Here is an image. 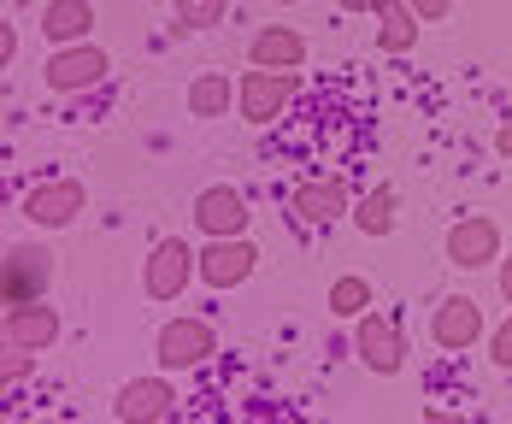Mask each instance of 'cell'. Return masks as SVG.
<instances>
[{"label":"cell","instance_id":"6da1fadb","mask_svg":"<svg viewBox=\"0 0 512 424\" xmlns=\"http://www.w3.org/2000/svg\"><path fill=\"white\" fill-rule=\"evenodd\" d=\"M189 283H201V248H189L183 236L154 242V254L142 265V295L148 301H183Z\"/></svg>","mask_w":512,"mask_h":424},{"label":"cell","instance_id":"7a4b0ae2","mask_svg":"<svg viewBox=\"0 0 512 424\" xmlns=\"http://www.w3.org/2000/svg\"><path fill=\"white\" fill-rule=\"evenodd\" d=\"M154 354H159V371H195L218 354V330L206 318H171V324H159Z\"/></svg>","mask_w":512,"mask_h":424},{"label":"cell","instance_id":"3957f363","mask_svg":"<svg viewBox=\"0 0 512 424\" xmlns=\"http://www.w3.org/2000/svg\"><path fill=\"white\" fill-rule=\"evenodd\" d=\"M295 95H301V71H265V65H254V71L236 83V112H242L248 124H271Z\"/></svg>","mask_w":512,"mask_h":424},{"label":"cell","instance_id":"277c9868","mask_svg":"<svg viewBox=\"0 0 512 424\" xmlns=\"http://www.w3.org/2000/svg\"><path fill=\"white\" fill-rule=\"evenodd\" d=\"M354 354L365 371L395 377V371L407 366V336H401V324L389 313H365V318H354Z\"/></svg>","mask_w":512,"mask_h":424},{"label":"cell","instance_id":"5b68a950","mask_svg":"<svg viewBox=\"0 0 512 424\" xmlns=\"http://www.w3.org/2000/svg\"><path fill=\"white\" fill-rule=\"evenodd\" d=\"M106 71H112V59H106L95 42H71V48H53V59L42 65V77H48L53 95H83V89L106 83Z\"/></svg>","mask_w":512,"mask_h":424},{"label":"cell","instance_id":"8992f818","mask_svg":"<svg viewBox=\"0 0 512 424\" xmlns=\"http://www.w3.org/2000/svg\"><path fill=\"white\" fill-rule=\"evenodd\" d=\"M254 265H259V254H254V242L248 236H212L201 248V283L206 289H236V283H248L254 277Z\"/></svg>","mask_w":512,"mask_h":424},{"label":"cell","instance_id":"52a82bcc","mask_svg":"<svg viewBox=\"0 0 512 424\" xmlns=\"http://www.w3.org/2000/svg\"><path fill=\"white\" fill-rule=\"evenodd\" d=\"M53 277V254L42 242H12L6 248V307H24V301H42Z\"/></svg>","mask_w":512,"mask_h":424},{"label":"cell","instance_id":"ba28073f","mask_svg":"<svg viewBox=\"0 0 512 424\" xmlns=\"http://www.w3.org/2000/svg\"><path fill=\"white\" fill-rule=\"evenodd\" d=\"M77 212H89V189H83L77 177H53V183H36V189L24 195V218H30L36 230H59V224H71Z\"/></svg>","mask_w":512,"mask_h":424},{"label":"cell","instance_id":"9c48e42d","mask_svg":"<svg viewBox=\"0 0 512 424\" xmlns=\"http://www.w3.org/2000/svg\"><path fill=\"white\" fill-rule=\"evenodd\" d=\"M171 407H177L171 371H165V377H130V383L118 389V401H112L118 424H159V419H171Z\"/></svg>","mask_w":512,"mask_h":424},{"label":"cell","instance_id":"30bf717a","mask_svg":"<svg viewBox=\"0 0 512 424\" xmlns=\"http://www.w3.org/2000/svg\"><path fill=\"white\" fill-rule=\"evenodd\" d=\"M448 260L460 271H477V265H501V224L483 218V212H465L460 224L448 230Z\"/></svg>","mask_w":512,"mask_h":424},{"label":"cell","instance_id":"8fae6325","mask_svg":"<svg viewBox=\"0 0 512 424\" xmlns=\"http://www.w3.org/2000/svg\"><path fill=\"white\" fill-rule=\"evenodd\" d=\"M195 230H201L206 242L212 236H242L248 230V201H242V189H230V183H212L195 195Z\"/></svg>","mask_w":512,"mask_h":424},{"label":"cell","instance_id":"7c38bea8","mask_svg":"<svg viewBox=\"0 0 512 424\" xmlns=\"http://www.w3.org/2000/svg\"><path fill=\"white\" fill-rule=\"evenodd\" d=\"M59 342V313L48 301H24V307H6V348H24V354H48Z\"/></svg>","mask_w":512,"mask_h":424},{"label":"cell","instance_id":"4fadbf2b","mask_svg":"<svg viewBox=\"0 0 512 424\" xmlns=\"http://www.w3.org/2000/svg\"><path fill=\"white\" fill-rule=\"evenodd\" d=\"M430 336H436V348H448V354H465L477 336H483V307L471 301V295H448L436 318H430Z\"/></svg>","mask_w":512,"mask_h":424},{"label":"cell","instance_id":"5bb4252c","mask_svg":"<svg viewBox=\"0 0 512 424\" xmlns=\"http://www.w3.org/2000/svg\"><path fill=\"white\" fill-rule=\"evenodd\" d=\"M248 59L265 65V71H301L307 65V36L289 30V24H265V30H254V42H248Z\"/></svg>","mask_w":512,"mask_h":424},{"label":"cell","instance_id":"9a60e30c","mask_svg":"<svg viewBox=\"0 0 512 424\" xmlns=\"http://www.w3.org/2000/svg\"><path fill=\"white\" fill-rule=\"evenodd\" d=\"M289 207H295V218L312 224V230H318V224H336L342 212H354L348 207V183H342V177H312V183H301Z\"/></svg>","mask_w":512,"mask_h":424},{"label":"cell","instance_id":"2e32d148","mask_svg":"<svg viewBox=\"0 0 512 424\" xmlns=\"http://www.w3.org/2000/svg\"><path fill=\"white\" fill-rule=\"evenodd\" d=\"M89 30H95V0H48L42 6V36L53 48L89 42Z\"/></svg>","mask_w":512,"mask_h":424},{"label":"cell","instance_id":"e0dca14e","mask_svg":"<svg viewBox=\"0 0 512 424\" xmlns=\"http://www.w3.org/2000/svg\"><path fill=\"white\" fill-rule=\"evenodd\" d=\"M418 30H424V18L412 12L407 0H383L377 6V48L383 53H412L418 48Z\"/></svg>","mask_w":512,"mask_h":424},{"label":"cell","instance_id":"ac0fdd59","mask_svg":"<svg viewBox=\"0 0 512 424\" xmlns=\"http://www.w3.org/2000/svg\"><path fill=\"white\" fill-rule=\"evenodd\" d=\"M183 101H189V118H230L236 83H230V71H201Z\"/></svg>","mask_w":512,"mask_h":424},{"label":"cell","instance_id":"d6986e66","mask_svg":"<svg viewBox=\"0 0 512 424\" xmlns=\"http://www.w3.org/2000/svg\"><path fill=\"white\" fill-rule=\"evenodd\" d=\"M354 224L365 230V236H389V230H395V189H389V183H377V189L354 207Z\"/></svg>","mask_w":512,"mask_h":424},{"label":"cell","instance_id":"ffe728a7","mask_svg":"<svg viewBox=\"0 0 512 424\" xmlns=\"http://www.w3.org/2000/svg\"><path fill=\"white\" fill-rule=\"evenodd\" d=\"M371 307H377V301H371V283H365V277L348 271V277H336V283H330V313H336V318H365Z\"/></svg>","mask_w":512,"mask_h":424},{"label":"cell","instance_id":"44dd1931","mask_svg":"<svg viewBox=\"0 0 512 424\" xmlns=\"http://www.w3.org/2000/svg\"><path fill=\"white\" fill-rule=\"evenodd\" d=\"M177 30H218L230 18V0H171Z\"/></svg>","mask_w":512,"mask_h":424},{"label":"cell","instance_id":"7402d4cb","mask_svg":"<svg viewBox=\"0 0 512 424\" xmlns=\"http://www.w3.org/2000/svg\"><path fill=\"white\" fill-rule=\"evenodd\" d=\"M30 366H36V354H24V348H6V366H0V377H6V389H18V383L30 377Z\"/></svg>","mask_w":512,"mask_h":424},{"label":"cell","instance_id":"603a6c76","mask_svg":"<svg viewBox=\"0 0 512 424\" xmlns=\"http://www.w3.org/2000/svg\"><path fill=\"white\" fill-rule=\"evenodd\" d=\"M489 360H495L501 371H512V318L495 330V336H489Z\"/></svg>","mask_w":512,"mask_h":424},{"label":"cell","instance_id":"cb8c5ba5","mask_svg":"<svg viewBox=\"0 0 512 424\" xmlns=\"http://www.w3.org/2000/svg\"><path fill=\"white\" fill-rule=\"evenodd\" d=\"M407 6L418 12V18H424V24H442V18L454 12V0H407Z\"/></svg>","mask_w":512,"mask_h":424},{"label":"cell","instance_id":"d4e9b609","mask_svg":"<svg viewBox=\"0 0 512 424\" xmlns=\"http://www.w3.org/2000/svg\"><path fill=\"white\" fill-rule=\"evenodd\" d=\"M495 154H501V159H512V118L501 124V130H495Z\"/></svg>","mask_w":512,"mask_h":424},{"label":"cell","instance_id":"484cf974","mask_svg":"<svg viewBox=\"0 0 512 424\" xmlns=\"http://www.w3.org/2000/svg\"><path fill=\"white\" fill-rule=\"evenodd\" d=\"M0 59H6V65L18 59V30H6V36H0Z\"/></svg>","mask_w":512,"mask_h":424},{"label":"cell","instance_id":"4316f807","mask_svg":"<svg viewBox=\"0 0 512 424\" xmlns=\"http://www.w3.org/2000/svg\"><path fill=\"white\" fill-rule=\"evenodd\" d=\"M336 6H342V12H377L383 0H336Z\"/></svg>","mask_w":512,"mask_h":424},{"label":"cell","instance_id":"83f0119b","mask_svg":"<svg viewBox=\"0 0 512 424\" xmlns=\"http://www.w3.org/2000/svg\"><path fill=\"white\" fill-rule=\"evenodd\" d=\"M501 301L512 307V260H501Z\"/></svg>","mask_w":512,"mask_h":424},{"label":"cell","instance_id":"f1b7e54d","mask_svg":"<svg viewBox=\"0 0 512 424\" xmlns=\"http://www.w3.org/2000/svg\"><path fill=\"white\" fill-rule=\"evenodd\" d=\"M424 424H465V419H454V413H436V407H430V413H424Z\"/></svg>","mask_w":512,"mask_h":424},{"label":"cell","instance_id":"f546056e","mask_svg":"<svg viewBox=\"0 0 512 424\" xmlns=\"http://www.w3.org/2000/svg\"><path fill=\"white\" fill-rule=\"evenodd\" d=\"M36 424H59V419H36Z\"/></svg>","mask_w":512,"mask_h":424},{"label":"cell","instance_id":"4dcf8cb0","mask_svg":"<svg viewBox=\"0 0 512 424\" xmlns=\"http://www.w3.org/2000/svg\"><path fill=\"white\" fill-rule=\"evenodd\" d=\"M277 6H295V0H277Z\"/></svg>","mask_w":512,"mask_h":424}]
</instances>
